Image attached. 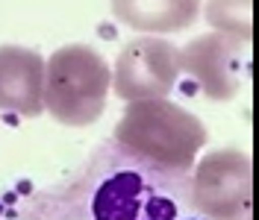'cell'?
<instances>
[{"mask_svg": "<svg viewBox=\"0 0 259 220\" xmlns=\"http://www.w3.org/2000/svg\"><path fill=\"white\" fill-rule=\"evenodd\" d=\"M45 59L35 50L0 47V112L38 118L45 112Z\"/></svg>", "mask_w": 259, "mask_h": 220, "instance_id": "obj_7", "label": "cell"}, {"mask_svg": "<svg viewBox=\"0 0 259 220\" xmlns=\"http://www.w3.org/2000/svg\"><path fill=\"white\" fill-rule=\"evenodd\" d=\"M100 35L103 38H115V27H100Z\"/></svg>", "mask_w": 259, "mask_h": 220, "instance_id": "obj_14", "label": "cell"}, {"mask_svg": "<svg viewBox=\"0 0 259 220\" xmlns=\"http://www.w3.org/2000/svg\"><path fill=\"white\" fill-rule=\"evenodd\" d=\"M206 138V126L168 97L127 103V112L112 132V141L133 156L177 173H192Z\"/></svg>", "mask_w": 259, "mask_h": 220, "instance_id": "obj_2", "label": "cell"}, {"mask_svg": "<svg viewBox=\"0 0 259 220\" xmlns=\"http://www.w3.org/2000/svg\"><path fill=\"white\" fill-rule=\"evenodd\" d=\"M180 82V47L162 35H145L130 41L118 53L112 88L121 100H159Z\"/></svg>", "mask_w": 259, "mask_h": 220, "instance_id": "obj_5", "label": "cell"}, {"mask_svg": "<svg viewBox=\"0 0 259 220\" xmlns=\"http://www.w3.org/2000/svg\"><path fill=\"white\" fill-rule=\"evenodd\" d=\"M3 121H6L9 126H18V115H15V112H6V115H3Z\"/></svg>", "mask_w": 259, "mask_h": 220, "instance_id": "obj_13", "label": "cell"}, {"mask_svg": "<svg viewBox=\"0 0 259 220\" xmlns=\"http://www.w3.org/2000/svg\"><path fill=\"white\" fill-rule=\"evenodd\" d=\"M250 71L247 41L224 32H206L180 47V74H189L197 88L215 103H227L239 94V85Z\"/></svg>", "mask_w": 259, "mask_h": 220, "instance_id": "obj_6", "label": "cell"}, {"mask_svg": "<svg viewBox=\"0 0 259 220\" xmlns=\"http://www.w3.org/2000/svg\"><path fill=\"white\" fill-rule=\"evenodd\" d=\"M15 194H21V197H30V194H32V182H30V179H21V182L15 185Z\"/></svg>", "mask_w": 259, "mask_h": 220, "instance_id": "obj_10", "label": "cell"}, {"mask_svg": "<svg viewBox=\"0 0 259 220\" xmlns=\"http://www.w3.org/2000/svg\"><path fill=\"white\" fill-rule=\"evenodd\" d=\"M112 15L139 32H180L200 15V0H112Z\"/></svg>", "mask_w": 259, "mask_h": 220, "instance_id": "obj_8", "label": "cell"}, {"mask_svg": "<svg viewBox=\"0 0 259 220\" xmlns=\"http://www.w3.org/2000/svg\"><path fill=\"white\" fill-rule=\"evenodd\" d=\"M112 71L89 44L59 47L45 62V112L65 126H89L106 109Z\"/></svg>", "mask_w": 259, "mask_h": 220, "instance_id": "obj_3", "label": "cell"}, {"mask_svg": "<svg viewBox=\"0 0 259 220\" xmlns=\"http://www.w3.org/2000/svg\"><path fill=\"white\" fill-rule=\"evenodd\" d=\"M250 6H253V0H209L203 15H206L212 32H224V35H233V38L250 44V35H253Z\"/></svg>", "mask_w": 259, "mask_h": 220, "instance_id": "obj_9", "label": "cell"}, {"mask_svg": "<svg viewBox=\"0 0 259 220\" xmlns=\"http://www.w3.org/2000/svg\"><path fill=\"white\" fill-rule=\"evenodd\" d=\"M183 94H197V82H194V79H186V82H183Z\"/></svg>", "mask_w": 259, "mask_h": 220, "instance_id": "obj_11", "label": "cell"}, {"mask_svg": "<svg viewBox=\"0 0 259 220\" xmlns=\"http://www.w3.org/2000/svg\"><path fill=\"white\" fill-rule=\"evenodd\" d=\"M15 200H18V194H15V191H9V194H3V200H0V203H3L6 208H9V205L15 203Z\"/></svg>", "mask_w": 259, "mask_h": 220, "instance_id": "obj_12", "label": "cell"}, {"mask_svg": "<svg viewBox=\"0 0 259 220\" xmlns=\"http://www.w3.org/2000/svg\"><path fill=\"white\" fill-rule=\"evenodd\" d=\"M192 211V176L97 144L74 173L32 191L21 220H183Z\"/></svg>", "mask_w": 259, "mask_h": 220, "instance_id": "obj_1", "label": "cell"}, {"mask_svg": "<svg viewBox=\"0 0 259 220\" xmlns=\"http://www.w3.org/2000/svg\"><path fill=\"white\" fill-rule=\"evenodd\" d=\"M3 208H6V205H3V203H0V217H3Z\"/></svg>", "mask_w": 259, "mask_h": 220, "instance_id": "obj_15", "label": "cell"}, {"mask_svg": "<svg viewBox=\"0 0 259 220\" xmlns=\"http://www.w3.org/2000/svg\"><path fill=\"white\" fill-rule=\"evenodd\" d=\"M192 208L206 220H244L253 203L250 156L239 150H212L194 164Z\"/></svg>", "mask_w": 259, "mask_h": 220, "instance_id": "obj_4", "label": "cell"}]
</instances>
